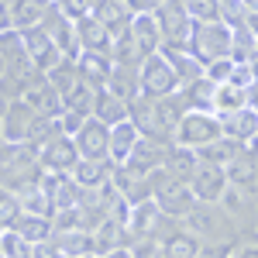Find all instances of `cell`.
I'll return each mask as SVG.
<instances>
[{
	"instance_id": "1",
	"label": "cell",
	"mask_w": 258,
	"mask_h": 258,
	"mask_svg": "<svg viewBox=\"0 0 258 258\" xmlns=\"http://www.w3.org/2000/svg\"><path fill=\"white\" fill-rule=\"evenodd\" d=\"M41 176L45 169L28 145H0V189L21 193L28 186H38Z\"/></svg>"
},
{
	"instance_id": "2",
	"label": "cell",
	"mask_w": 258,
	"mask_h": 258,
	"mask_svg": "<svg viewBox=\"0 0 258 258\" xmlns=\"http://www.w3.org/2000/svg\"><path fill=\"white\" fill-rule=\"evenodd\" d=\"M148 186H152V200L159 203L162 217H186L193 207H197V197H193V189H189V182H182L176 179L169 169H152L148 172Z\"/></svg>"
},
{
	"instance_id": "3",
	"label": "cell",
	"mask_w": 258,
	"mask_h": 258,
	"mask_svg": "<svg viewBox=\"0 0 258 258\" xmlns=\"http://www.w3.org/2000/svg\"><path fill=\"white\" fill-rule=\"evenodd\" d=\"M186 52L197 62H203V66H210V62H217V59H227L231 55V28L220 24V21H193Z\"/></svg>"
},
{
	"instance_id": "4",
	"label": "cell",
	"mask_w": 258,
	"mask_h": 258,
	"mask_svg": "<svg viewBox=\"0 0 258 258\" xmlns=\"http://www.w3.org/2000/svg\"><path fill=\"white\" fill-rule=\"evenodd\" d=\"M217 138H220V117L217 114H203V110H186L182 120L176 124V131H172V145L193 148V152Z\"/></svg>"
},
{
	"instance_id": "5",
	"label": "cell",
	"mask_w": 258,
	"mask_h": 258,
	"mask_svg": "<svg viewBox=\"0 0 258 258\" xmlns=\"http://www.w3.org/2000/svg\"><path fill=\"white\" fill-rule=\"evenodd\" d=\"M176 90H179V80H176L172 66L165 62V55H162V52L148 55V59L138 66V93H141V97L159 100V97L176 93Z\"/></svg>"
},
{
	"instance_id": "6",
	"label": "cell",
	"mask_w": 258,
	"mask_h": 258,
	"mask_svg": "<svg viewBox=\"0 0 258 258\" xmlns=\"http://www.w3.org/2000/svg\"><path fill=\"white\" fill-rule=\"evenodd\" d=\"M162 31V48H186L189 45V31H193V18L179 7V0H165L155 11Z\"/></svg>"
},
{
	"instance_id": "7",
	"label": "cell",
	"mask_w": 258,
	"mask_h": 258,
	"mask_svg": "<svg viewBox=\"0 0 258 258\" xmlns=\"http://www.w3.org/2000/svg\"><path fill=\"white\" fill-rule=\"evenodd\" d=\"M38 28L45 31V35H48V38H52V45L59 48L62 59H69V62L80 59V41H76V28H73V21L66 18L59 7H55V0L48 4V11H45V18H41Z\"/></svg>"
},
{
	"instance_id": "8",
	"label": "cell",
	"mask_w": 258,
	"mask_h": 258,
	"mask_svg": "<svg viewBox=\"0 0 258 258\" xmlns=\"http://www.w3.org/2000/svg\"><path fill=\"white\" fill-rule=\"evenodd\" d=\"M18 100H24L35 114H41V117H59L62 110V97L55 93V86L48 83V76L45 73H35V76H28L24 80V86H21V97Z\"/></svg>"
},
{
	"instance_id": "9",
	"label": "cell",
	"mask_w": 258,
	"mask_h": 258,
	"mask_svg": "<svg viewBox=\"0 0 258 258\" xmlns=\"http://www.w3.org/2000/svg\"><path fill=\"white\" fill-rule=\"evenodd\" d=\"M186 231L197 234V238H210V244H217V238H227L231 224L220 214L217 203H197V207L186 214Z\"/></svg>"
},
{
	"instance_id": "10",
	"label": "cell",
	"mask_w": 258,
	"mask_h": 258,
	"mask_svg": "<svg viewBox=\"0 0 258 258\" xmlns=\"http://www.w3.org/2000/svg\"><path fill=\"white\" fill-rule=\"evenodd\" d=\"M35 110L24 103V100H11L0 114V138L4 145H28V135H31V124H35Z\"/></svg>"
},
{
	"instance_id": "11",
	"label": "cell",
	"mask_w": 258,
	"mask_h": 258,
	"mask_svg": "<svg viewBox=\"0 0 258 258\" xmlns=\"http://www.w3.org/2000/svg\"><path fill=\"white\" fill-rule=\"evenodd\" d=\"M73 145L80 152V159H107V148H110V127L97 117H86L83 127L73 135Z\"/></svg>"
},
{
	"instance_id": "12",
	"label": "cell",
	"mask_w": 258,
	"mask_h": 258,
	"mask_svg": "<svg viewBox=\"0 0 258 258\" xmlns=\"http://www.w3.org/2000/svg\"><path fill=\"white\" fill-rule=\"evenodd\" d=\"M227 186H231V182H227V176H224L220 165H207V162H200L197 169H193V176H189V189H193L197 203H217V200L224 197Z\"/></svg>"
},
{
	"instance_id": "13",
	"label": "cell",
	"mask_w": 258,
	"mask_h": 258,
	"mask_svg": "<svg viewBox=\"0 0 258 258\" xmlns=\"http://www.w3.org/2000/svg\"><path fill=\"white\" fill-rule=\"evenodd\" d=\"M38 162L45 172H73L76 162H80V152H76V145H73L69 135H59V138L45 141L38 148Z\"/></svg>"
},
{
	"instance_id": "14",
	"label": "cell",
	"mask_w": 258,
	"mask_h": 258,
	"mask_svg": "<svg viewBox=\"0 0 258 258\" xmlns=\"http://www.w3.org/2000/svg\"><path fill=\"white\" fill-rule=\"evenodd\" d=\"M21 41H24V52H28V59H31V66H35L38 73H52V69L62 62L59 48L52 45V38H48L41 28H28V31H21Z\"/></svg>"
},
{
	"instance_id": "15",
	"label": "cell",
	"mask_w": 258,
	"mask_h": 258,
	"mask_svg": "<svg viewBox=\"0 0 258 258\" xmlns=\"http://www.w3.org/2000/svg\"><path fill=\"white\" fill-rule=\"evenodd\" d=\"M90 18H97L107 31H110V45L117 38H124L127 31H131V11L124 7V0H93V7H90Z\"/></svg>"
},
{
	"instance_id": "16",
	"label": "cell",
	"mask_w": 258,
	"mask_h": 258,
	"mask_svg": "<svg viewBox=\"0 0 258 258\" xmlns=\"http://www.w3.org/2000/svg\"><path fill=\"white\" fill-rule=\"evenodd\" d=\"M38 186L45 189V197L52 203V214L55 210H73L80 203V186L69 172H45Z\"/></svg>"
},
{
	"instance_id": "17",
	"label": "cell",
	"mask_w": 258,
	"mask_h": 258,
	"mask_svg": "<svg viewBox=\"0 0 258 258\" xmlns=\"http://www.w3.org/2000/svg\"><path fill=\"white\" fill-rule=\"evenodd\" d=\"M131 45H135V52H138L141 62L162 48V31H159L155 14H135V18H131Z\"/></svg>"
},
{
	"instance_id": "18",
	"label": "cell",
	"mask_w": 258,
	"mask_h": 258,
	"mask_svg": "<svg viewBox=\"0 0 258 258\" xmlns=\"http://www.w3.org/2000/svg\"><path fill=\"white\" fill-rule=\"evenodd\" d=\"M110 182H114V189H117L131 207L152 200V186H148V176H145V172H135V169H127V165H117L114 176H110Z\"/></svg>"
},
{
	"instance_id": "19",
	"label": "cell",
	"mask_w": 258,
	"mask_h": 258,
	"mask_svg": "<svg viewBox=\"0 0 258 258\" xmlns=\"http://www.w3.org/2000/svg\"><path fill=\"white\" fill-rule=\"evenodd\" d=\"M220 135L231 141H251L258 135V114L251 107H238L231 114H220Z\"/></svg>"
},
{
	"instance_id": "20",
	"label": "cell",
	"mask_w": 258,
	"mask_h": 258,
	"mask_svg": "<svg viewBox=\"0 0 258 258\" xmlns=\"http://www.w3.org/2000/svg\"><path fill=\"white\" fill-rule=\"evenodd\" d=\"M114 169H117V165H114L110 159H80V162H76V169H73L69 176L76 179L80 189H100L103 182H110Z\"/></svg>"
},
{
	"instance_id": "21",
	"label": "cell",
	"mask_w": 258,
	"mask_h": 258,
	"mask_svg": "<svg viewBox=\"0 0 258 258\" xmlns=\"http://www.w3.org/2000/svg\"><path fill=\"white\" fill-rule=\"evenodd\" d=\"M165 152H169V145L165 141H155V138H138L135 145V152L127 155V169H135V172H152V169H159L162 162H165Z\"/></svg>"
},
{
	"instance_id": "22",
	"label": "cell",
	"mask_w": 258,
	"mask_h": 258,
	"mask_svg": "<svg viewBox=\"0 0 258 258\" xmlns=\"http://www.w3.org/2000/svg\"><path fill=\"white\" fill-rule=\"evenodd\" d=\"M73 28H76V41H80V52H103V55H110V31L100 24L97 18H80L73 21Z\"/></svg>"
},
{
	"instance_id": "23",
	"label": "cell",
	"mask_w": 258,
	"mask_h": 258,
	"mask_svg": "<svg viewBox=\"0 0 258 258\" xmlns=\"http://www.w3.org/2000/svg\"><path fill=\"white\" fill-rule=\"evenodd\" d=\"M110 69H114V62H110V55H103V52H80V59H76L80 80L90 83L93 90H103V86H107Z\"/></svg>"
},
{
	"instance_id": "24",
	"label": "cell",
	"mask_w": 258,
	"mask_h": 258,
	"mask_svg": "<svg viewBox=\"0 0 258 258\" xmlns=\"http://www.w3.org/2000/svg\"><path fill=\"white\" fill-rule=\"evenodd\" d=\"M159 220H162V210H159V203H155V200L135 203V207H131V217H127V234H131V241L155 234Z\"/></svg>"
},
{
	"instance_id": "25",
	"label": "cell",
	"mask_w": 258,
	"mask_h": 258,
	"mask_svg": "<svg viewBox=\"0 0 258 258\" xmlns=\"http://www.w3.org/2000/svg\"><path fill=\"white\" fill-rule=\"evenodd\" d=\"M52 0H7V11H11V24L14 31H28V28H38L45 11H48Z\"/></svg>"
},
{
	"instance_id": "26",
	"label": "cell",
	"mask_w": 258,
	"mask_h": 258,
	"mask_svg": "<svg viewBox=\"0 0 258 258\" xmlns=\"http://www.w3.org/2000/svg\"><path fill=\"white\" fill-rule=\"evenodd\" d=\"M138 127L131 124V120H120L110 127V148H107V159L114 162V165H124L127 155L135 152V145H138Z\"/></svg>"
},
{
	"instance_id": "27",
	"label": "cell",
	"mask_w": 258,
	"mask_h": 258,
	"mask_svg": "<svg viewBox=\"0 0 258 258\" xmlns=\"http://www.w3.org/2000/svg\"><path fill=\"white\" fill-rule=\"evenodd\" d=\"M200 238L197 234H189L186 227H176L169 238L159 241V255L155 258H197L200 255Z\"/></svg>"
},
{
	"instance_id": "28",
	"label": "cell",
	"mask_w": 258,
	"mask_h": 258,
	"mask_svg": "<svg viewBox=\"0 0 258 258\" xmlns=\"http://www.w3.org/2000/svg\"><path fill=\"white\" fill-rule=\"evenodd\" d=\"M159 52L165 55V62L172 66V73H176V80H179V90L189 86V83H197L200 76H203V62H197L186 48H159Z\"/></svg>"
},
{
	"instance_id": "29",
	"label": "cell",
	"mask_w": 258,
	"mask_h": 258,
	"mask_svg": "<svg viewBox=\"0 0 258 258\" xmlns=\"http://www.w3.org/2000/svg\"><path fill=\"white\" fill-rule=\"evenodd\" d=\"M107 93H114L120 97L124 103H131V100L138 97V66H124V62H114V69H110V80L103 86Z\"/></svg>"
},
{
	"instance_id": "30",
	"label": "cell",
	"mask_w": 258,
	"mask_h": 258,
	"mask_svg": "<svg viewBox=\"0 0 258 258\" xmlns=\"http://www.w3.org/2000/svg\"><path fill=\"white\" fill-rule=\"evenodd\" d=\"M241 152H244V145L241 141H231L220 135L217 141H210V145H203V148H197V162H207V165H231V162L238 159Z\"/></svg>"
},
{
	"instance_id": "31",
	"label": "cell",
	"mask_w": 258,
	"mask_h": 258,
	"mask_svg": "<svg viewBox=\"0 0 258 258\" xmlns=\"http://www.w3.org/2000/svg\"><path fill=\"white\" fill-rule=\"evenodd\" d=\"M93 117L103 120L107 127H114L120 120H127V103L107 90H97V100H93Z\"/></svg>"
},
{
	"instance_id": "32",
	"label": "cell",
	"mask_w": 258,
	"mask_h": 258,
	"mask_svg": "<svg viewBox=\"0 0 258 258\" xmlns=\"http://www.w3.org/2000/svg\"><path fill=\"white\" fill-rule=\"evenodd\" d=\"M179 93L186 97V107H189V110H203V114H214V93H217V83H210L207 76H200L197 83L182 86Z\"/></svg>"
},
{
	"instance_id": "33",
	"label": "cell",
	"mask_w": 258,
	"mask_h": 258,
	"mask_svg": "<svg viewBox=\"0 0 258 258\" xmlns=\"http://www.w3.org/2000/svg\"><path fill=\"white\" fill-rule=\"evenodd\" d=\"M48 241L59 248V255H69V258L93 255V234L90 231H62V234H52Z\"/></svg>"
},
{
	"instance_id": "34",
	"label": "cell",
	"mask_w": 258,
	"mask_h": 258,
	"mask_svg": "<svg viewBox=\"0 0 258 258\" xmlns=\"http://www.w3.org/2000/svg\"><path fill=\"white\" fill-rule=\"evenodd\" d=\"M224 176H227V182H234V186H255L258 182V155H251L244 148L231 165H224Z\"/></svg>"
},
{
	"instance_id": "35",
	"label": "cell",
	"mask_w": 258,
	"mask_h": 258,
	"mask_svg": "<svg viewBox=\"0 0 258 258\" xmlns=\"http://www.w3.org/2000/svg\"><path fill=\"white\" fill-rule=\"evenodd\" d=\"M197 152L193 148H179V145H169V152H165V162H162V169H169L176 179H182V182H189V176H193V169H197Z\"/></svg>"
},
{
	"instance_id": "36",
	"label": "cell",
	"mask_w": 258,
	"mask_h": 258,
	"mask_svg": "<svg viewBox=\"0 0 258 258\" xmlns=\"http://www.w3.org/2000/svg\"><path fill=\"white\" fill-rule=\"evenodd\" d=\"M255 48H258V35L248 28V24L231 28V55H227V59L234 62V66H241V62H251Z\"/></svg>"
},
{
	"instance_id": "37",
	"label": "cell",
	"mask_w": 258,
	"mask_h": 258,
	"mask_svg": "<svg viewBox=\"0 0 258 258\" xmlns=\"http://www.w3.org/2000/svg\"><path fill=\"white\" fill-rule=\"evenodd\" d=\"M11 231H18L28 244H41V241L52 238V220H48V217H31V214H21L18 224H14Z\"/></svg>"
},
{
	"instance_id": "38",
	"label": "cell",
	"mask_w": 258,
	"mask_h": 258,
	"mask_svg": "<svg viewBox=\"0 0 258 258\" xmlns=\"http://www.w3.org/2000/svg\"><path fill=\"white\" fill-rule=\"evenodd\" d=\"M93 100H97V90H93L90 83L80 80L66 97H62V107L73 110V114H80V117H93Z\"/></svg>"
},
{
	"instance_id": "39",
	"label": "cell",
	"mask_w": 258,
	"mask_h": 258,
	"mask_svg": "<svg viewBox=\"0 0 258 258\" xmlns=\"http://www.w3.org/2000/svg\"><path fill=\"white\" fill-rule=\"evenodd\" d=\"M21 203V214H31V217H52V203L45 197V189L41 186H28V189H21L14 193Z\"/></svg>"
},
{
	"instance_id": "40",
	"label": "cell",
	"mask_w": 258,
	"mask_h": 258,
	"mask_svg": "<svg viewBox=\"0 0 258 258\" xmlns=\"http://www.w3.org/2000/svg\"><path fill=\"white\" fill-rule=\"evenodd\" d=\"M238 107H248L244 103V90L238 86H231V83H220L217 93H214V114H231V110H238Z\"/></svg>"
},
{
	"instance_id": "41",
	"label": "cell",
	"mask_w": 258,
	"mask_h": 258,
	"mask_svg": "<svg viewBox=\"0 0 258 258\" xmlns=\"http://www.w3.org/2000/svg\"><path fill=\"white\" fill-rule=\"evenodd\" d=\"M45 76H48V83H52V86H55V93H59V97H66V93H69V90L80 83L76 62H69V59H62L59 66H55L52 73H45Z\"/></svg>"
},
{
	"instance_id": "42",
	"label": "cell",
	"mask_w": 258,
	"mask_h": 258,
	"mask_svg": "<svg viewBox=\"0 0 258 258\" xmlns=\"http://www.w3.org/2000/svg\"><path fill=\"white\" fill-rule=\"evenodd\" d=\"M0 251L4 258H31V244L18 231H0Z\"/></svg>"
},
{
	"instance_id": "43",
	"label": "cell",
	"mask_w": 258,
	"mask_h": 258,
	"mask_svg": "<svg viewBox=\"0 0 258 258\" xmlns=\"http://www.w3.org/2000/svg\"><path fill=\"white\" fill-rule=\"evenodd\" d=\"M21 217V203L14 193H7V189H0V231H11Z\"/></svg>"
},
{
	"instance_id": "44",
	"label": "cell",
	"mask_w": 258,
	"mask_h": 258,
	"mask_svg": "<svg viewBox=\"0 0 258 258\" xmlns=\"http://www.w3.org/2000/svg\"><path fill=\"white\" fill-rule=\"evenodd\" d=\"M179 7L193 21H220L217 18V0H179Z\"/></svg>"
},
{
	"instance_id": "45",
	"label": "cell",
	"mask_w": 258,
	"mask_h": 258,
	"mask_svg": "<svg viewBox=\"0 0 258 258\" xmlns=\"http://www.w3.org/2000/svg\"><path fill=\"white\" fill-rule=\"evenodd\" d=\"M217 18L227 28L244 24V0H217Z\"/></svg>"
},
{
	"instance_id": "46",
	"label": "cell",
	"mask_w": 258,
	"mask_h": 258,
	"mask_svg": "<svg viewBox=\"0 0 258 258\" xmlns=\"http://www.w3.org/2000/svg\"><path fill=\"white\" fill-rule=\"evenodd\" d=\"M231 69H234V62H231V59H217V62H210V66H203V76L220 86V83L231 80Z\"/></svg>"
},
{
	"instance_id": "47",
	"label": "cell",
	"mask_w": 258,
	"mask_h": 258,
	"mask_svg": "<svg viewBox=\"0 0 258 258\" xmlns=\"http://www.w3.org/2000/svg\"><path fill=\"white\" fill-rule=\"evenodd\" d=\"M55 7H59L69 21H80V18H86V14H90L93 0H55Z\"/></svg>"
},
{
	"instance_id": "48",
	"label": "cell",
	"mask_w": 258,
	"mask_h": 258,
	"mask_svg": "<svg viewBox=\"0 0 258 258\" xmlns=\"http://www.w3.org/2000/svg\"><path fill=\"white\" fill-rule=\"evenodd\" d=\"M231 86H238V90H248V86H251V83H255V73H251V66H248V62H241V66H234V69H231Z\"/></svg>"
},
{
	"instance_id": "49",
	"label": "cell",
	"mask_w": 258,
	"mask_h": 258,
	"mask_svg": "<svg viewBox=\"0 0 258 258\" xmlns=\"http://www.w3.org/2000/svg\"><path fill=\"white\" fill-rule=\"evenodd\" d=\"M165 0H124V7L131 11V14H155Z\"/></svg>"
},
{
	"instance_id": "50",
	"label": "cell",
	"mask_w": 258,
	"mask_h": 258,
	"mask_svg": "<svg viewBox=\"0 0 258 258\" xmlns=\"http://www.w3.org/2000/svg\"><path fill=\"white\" fill-rule=\"evenodd\" d=\"M31 258H59V248L52 241H41V244H31Z\"/></svg>"
},
{
	"instance_id": "51",
	"label": "cell",
	"mask_w": 258,
	"mask_h": 258,
	"mask_svg": "<svg viewBox=\"0 0 258 258\" xmlns=\"http://www.w3.org/2000/svg\"><path fill=\"white\" fill-rule=\"evenodd\" d=\"M197 258H227V244H203Z\"/></svg>"
},
{
	"instance_id": "52",
	"label": "cell",
	"mask_w": 258,
	"mask_h": 258,
	"mask_svg": "<svg viewBox=\"0 0 258 258\" xmlns=\"http://www.w3.org/2000/svg\"><path fill=\"white\" fill-rule=\"evenodd\" d=\"M4 31H14V24H11V11H7V4L0 0V35Z\"/></svg>"
},
{
	"instance_id": "53",
	"label": "cell",
	"mask_w": 258,
	"mask_h": 258,
	"mask_svg": "<svg viewBox=\"0 0 258 258\" xmlns=\"http://www.w3.org/2000/svg\"><path fill=\"white\" fill-rule=\"evenodd\" d=\"M100 258H131V248H114V251H107V255Z\"/></svg>"
},
{
	"instance_id": "54",
	"label": "cell",
	"mask_w": 258,
	"mask_h": 258,
	"mask_svg": "<svg viewBox=\"0 0 258 258\" xmlns=\"http://www.w3.org/2000/svg\"><path fill=\"white\" fill-rule=\"evenodd\" d=\"M238 258H258V248H244V251H241Z\"/></svg>"
},
{
	"instance_id": "55",
	"label": "cell",
	"mask_w": 258,
	"mask_h": 258,
	"mask_svg": "<svg viewBox=\"0 0 258 258\" xmlns=\"http://www.w3.org/2000/svg\"><path fill=\"white\" fill-rule=\"evenodd\" d=\"M248 66H251V73H255V80H258V48H255V55H251V62H248Z\"/></svg>"
},
{
	"instance_id": "56",
	"label": "cell",
	"mask_w": 258,
	"mask_h": 258,
	"mask_svg": "<svg viewBox=\"0 0 258 258\" xmlns=\"http://www.w3.org/2000/svg\"><path fill=\"white\" fill-rule=\"evenodd\" d=\"M4 73H7V62H4V55H0V76H4Z\"/></svg>"
},
{
	"instance_id": "57",
	"label": "cell",
	"mask_w": 258,
	"mask_h": 258,
	"mask_svg": "<svg viewBox=\"0 0 258 258\" xmlns=\"http://www.w3.org/2000/svg\"><path fill=\"white\" fill-rule=\"evenodd\" d=\"M59 258H69V255H59ZM80 258H97V255H80Z\"/></svg>"
},
{
	"instance_id": "58",
	"label": "cell",
	"mask_w": 258,
	"mask_h": 258,
	"mask_svg": "<svg viewBox=\"0 0 258 258\" xmlns=\"http://www.w3.org/2000/svg\"><path fill=\"white\" fill-rule=\"evenodd\" d=\"M0 258H4V251H0Z\"/></svg>"
},
{
	"instance_id": "59",
	"label": "cell",
	"mask_w": 258,
	"mask_h": 258,
	"mask_svg": "<svg viewBox=\"0 0 258 258\" xmlns=\"http://www.w3.org/2000/svg\"><path fill=\"white\" fill-rule=\"evenodd\" d=\"M0 145H4V138H0Z\"/></svg>"
},
{
	"instance_id": "60",
	"label": "cell",
	"mask_w": 258,
	"mask_h": 258,
	"mask_svg": "<svg viewBox=\"0 0 258 258\" xmlns=\"http://www.w3.org/2000/svg\"><path fill=\"white\" fill-rule=\"evenodd\" d=\"M4 4H7V0H4Z\"/></svg>"
}]
</instances>
